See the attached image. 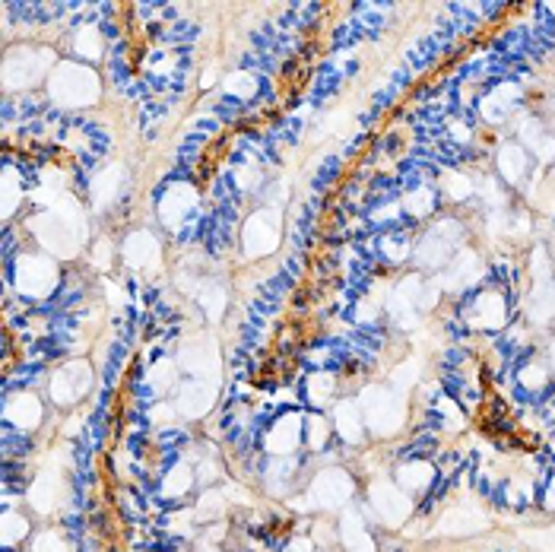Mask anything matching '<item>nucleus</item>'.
Segmentation results:
<instances>
[{
    "mask_svg": "<svg viewBox=\"0 0 555 552\" xmlns=\"http://www.w3.org/2000/svg\"><path fill=\"white\" fill-rule=\"evenodd\" d=\"M29 534H33V524H29V517H26L23 511H20V509H3V534H0L3 552L23 547Z\"/></svg>",
    "mask_w": 555,
    "mask_h": 552,
    "instance_id": "a878e982",
    "label": "nucleus"
},
{
    "mask_svg": "<svg viewBox=\"0 0 555 552\" xmlns=\"http://www.w3.org/2000/svg\"><path fill=\"white\" fill-rule=\"evenodd\" d=\"M495 169H499V181L508 188H520L527 181V175L533 169V156L524 143H502L495 153Z\"/></svg>",
    "mask_w": 555,
    "mask_h": 552,
    "instance_id": "2eb2a0df",
    "label": "nucleus"
},
{
    "mask_svg": "<svg viewBox=\"0 0 555 552\" xmlns=\"http://www.w3.org/2000/svg\"><path fill=\"white\" fill-rule=\"evenodd\" d=\"M70 44H74V54L80 61H99L105 54V33H102L99 20H80V23H74Z\"/></svg>",
    "mask_w": 555,
    "mask_h": 552,
    "instance_id": "412c9836",
    "label": "nucleus"
},
{
    "mask_svg": "<svg viewBox=\"0 0 555 552\" xmlns=\"http://www.w3.org/2000/svg\"><path fill=\"white\" fill-rule=\"evenodd\" d=\"M10 552H16V550H10Z\"/></svg>",
    "mask_w": 555,
    "mask_h": 552,
    "instance_id": "2f4dec72",
    "label": "nucleus"
},
{
    "mask_svg": "<svg viewBox=\"0 0 555 552\" xmlns=\"http://www.w3.org/2000/svg\"><path fill=\"white\" fill-rule=\"evenodd\" d=\"M512 290H502L495 283H482L476 286L473 293L461 296L457 301V318L470 328L473 334H489V337H499L505 334V328L512 324L514 301Z\"/></svg>",
    "mask_w": 555,
    "mask_h": 552,
    "instance_id": "f257e3e1",
    "label": "nucleus"
},
{
    "mask_svg": "<svg viewBox=\"0 0 555 552\" xmlns=\"http://www.w3.org/2000/svg\"><path fill=\"white\" fill-rule=\"evenodd\" d=\"M3 267H7V286L16 277L20 298L29 301V305L54 296L61 290V283H64V277H57V264L51 257L39 255V252H20V257L3 260Z\"/></svg>",
    "mask_w": 555,
    "mask_h": 552,
    "instance_id": "f03ea898",
    "label": "nucleus"
},
{
    "mask_svg": "<svg viewBox=\"0 0 555 552\" xmlns=\"http://www.w3.org/2000/svg\"><path fill=\"white\" fill-rule=\"evenodd\" d=\"M356 496V479L352 473L343 467H327L311 476L308 492L301 496L299 509H318V511H337Z\"/></svg>",
    "mask_w": 555,
    "mask_h": 552,
    "instance_id": "423d86ee",
    "label": "nucleus"
},
{
    "mask_svg": "<svg viewBox=\"0 0 555 552\" xmlns=\"http://www.w3.org/2000/svg\"><path fill=\"white\" fill-rule=\"evenodd\" d=\"M400 204H403L406 222H410L413 229H420V226L428 222V219L438 213V207H441V191H438V184H420V188H413V191H403Z\"/></svg>",
    "mask_w": 555,
    "mask_h": 552,
    "instance_id": "f3484780",
    "label": "nucleus"
},
{
    "mask_svg": "<svg viewBox=\"0 0 555 552\" xmlns=\"http://www.w3.org/2000/svg\"><path fill=\"white\" fill-rule=\"evenodd\" d=\"M201 552H225V550H219L216 543H201Z\"/></svg>",
    "mask_w": 555,
    "mask_h": 552,
    "instance_id": "7c9ffc66",
    "label": "nucleus"
},
{
    "mask_svg": "<svg viewBox=\"0 0 555 552\" xmlns=\"http://www.w3.org/2000/svg\"><path fill=\"white\" fill-rule=\"evenodd\" d=\"M314 547H318L314 537H308V534H305V537H301V534H289L280 552H314Z\"/></svg>",
    "mask_w": 555,
    "mask_h": 552,
    "instance_id": "c85d7f7f",
    "label": "nucleus"
},
{
    "mask_svg": "<svg viewBox=\"0 0 555 552\" xmlns=\"http://www.w3.org/2000/svg\"><path fill=\"white\" fill-rule=\"evenodd\" d=\"M169 552H175V550H169Z\"/></svg>",
    "mask_w": 555,
    "mask_h": 552,
    "instance_id": "473e14b6",
    "label": "nucleus"
},
{
    "mask_svg": "<svg viewBox=\"0 0 555 552\" xmlns=\"http://www.w3.org/2000/svg\"><path fill=\"white\" fill-rule=\"evenodd\" d=\"M393 483L406 496H431L435 486L441 483V473H438V464L431 458H410V461H400L393 467Z\"/></svg>",
    "mask_w": 555,
    "mask_h": 552,
    "instance_id": "f8f14e48",
    "label": "nucleus"
},
{
    "mask_svg": "<svg viewBox=\"0 0 555 552\" xmlns=\"http://www.w3.org/2000/svg\"><path fill=\"white\" fill-rule=\"evenodd\" d=\"M546 362L553 365V372H555V337H553V343H550V356H546Z\"/></svg>",
    "mask_w": 555,
    "mask_h": 552,
    "instance_id": "c756f323",
    "label": "nucleus"
},
{
    "mask_svg": "<svg viewBox=\"0 0 555 552\" xmlns=\"http://www.w3.org/2000/svg\"><path fill=\"white\" fill-rule=\"evenodd\" d=\"M476 188H479V181L473 178L470 171L464 169H454V171H444L441 178H438V191H441V197H448L451 204H467L476 197Z\"/></svg>",
    "mask_w": 555,
    "mask_h": 552,
    "instance_id": "b1692460",
    "label": "nucleus"
},
{
    "mask_svg": "<svg viewBox=\"0 0 555 552\" xmlns=\"http://www.w3.org/2000/svg\"><path fill=\"white\" fill-rule=\"evenodd\" d=\"M216 387L207 384L204 378H191V382H181L178 387V400H175V410L188 420H197V416H207L214 410Z\"/></svg>",
    "mask_w": 555,
    "mask_h": 552,
    "instance_id": "dca6fc26",
    "label": "nucleus"
},
{
    "mask_svg": "<svg viewBox=\"0 0 555 552\" xmlns=\"http://www.w3.org/2000/svg\"><path fill=\"white\" fill-rule=\"evenodd\" d=\"M527 318L533 328H553L555 324V280L540 283L527 301Z\"/></svg>",
    "mask_w": 555,
    "mask_h": 552,
    "instance_id": "5701e85b",
    "label": "nucleus"
},
{
    "mask_svg": "<svg viewBox=\"0 0 555 552\" xmlns=\"http://www.w3.org/2000/svg\"><path fill=\"white\" fill-rule=\"evenodd\" d=\"M194 486H197V470L191 467L184 458H178L175 464H169V467L159 473V479H156V499L166 502V505L184 502L194 492Z\"/></svg>",
    "mask_w": 555,
    "mask_h": 552,
    "instance_id": "4468645a",
    "label": "nucleus"
},
{
    "mask_svg": "<svg viewBox=\"0 0 555 552\" xmlns=\"http://www.w3.org/2000/svg\"><path fill=\"white\" fill-rule=\"evenodd\" d=\"M461 242H464V222L457 216H444L416 235V255L413 257L420 260V267L438 270L457 257Z\"/></svg>",
    "mask_w": 555,
    "mask_h": 552,
    "instance_id": "7ed1b4c3",
    "label": "nucleus"
},
{
    "mask_svg": "<svg viewBox=\"0 0 555 552\" xmlns=\"http://www.w3.org/2000/svg\"><path fill=\"white\" fill-rule=\"evenodd\" d=\"M48 95L54 108H83L99 95V77L86 64H61L48 80Z\"/></svg>",
    "mask_w": 555,
    "mask_h": 552,
    "instance_id": "20e7f679",
    "label": "nucleus"
},
{
    "mask_svg": "<svg viewBox=\"0 0 555 552\" xmlns=\"http://www.w3.org/2000/svg\"><path fill=\"white\" fill-rule=\"evenodd\" d=\"M301 451H305V413L299 407L276 413L270 423L263 425L260 454H267V458H299Z\"/></svg>",
    "mask_w": 555,
    "mask_h": 552,
    "instance_id": "39448f33",
    "label": "nucleus"
},
{
    "mask_svg": "<svg viewBox=\"0 0 555 552\" xmlns=\"http://www.w3.org/2000/svg\"><path fill=\"white\" fill-rule=\"evenodd\" d=\"M331 423H334V435L340 438L343 445H362V438H365V413H362V407L356 403V400H340V403H334V416H331Z\"/></svg>",
    "mask_w": 555,
    "mask_h": 552,
    "instance_id": "aec40b11",
    "label": "nucleus"
},
{
    "mask_svg": "<svg viewBox=\"0 0 555 552\" xmlns=\"http://www.w3.org/2000/svg\"><path fill=\"white\" fill-rule=\"evenodd\" d=\"M334 438L337 435H334V423L327 420V413H314V410L305 413V454L324 458V451L331 448Z\"/></svg>",
    "mask_w": 555,
    "mask_h": 552,
    "instance_id": "4be33fe9",
    "label": "nucleus"
},
{
    "mask_svg": "<svg viewBox=\"0 0 555 552\" xmlns=\"http://www.w3.org/2000/svg\"><path fill=\"white\" fill-rule=\"evenodd\" d=\"M242 242H245V255L267 257L276 252L280 245V213L270 207H260L248 216L245 229H242Z\"/></svg>",
    "mask_w": 555,
    "mask_h": 552,
    "instance_id": "1a4fd4ad",
    "label": "nucleus"
},
{
    "mask_svg": "<svg viewBox=\"0 0 555 552\" xmlns=\"http://www.w3.org/2000/svg\"><path fill=\"white\" fill-rule=\"evenodd\" d=\"M369 499H372V514H375V521L385 524V527H400V524L413 514V509H410V505H413L410 496H406L397 483H390V479L372 483Z\"/></svg>",
    "mask_w": 555,
    "mask_h": 552,
    "instance_id": "9d476101",
    "label": "nucleus"
},
{
    "mask_svg": "<svg viewBox=\"0 0 555 552\" xmlns=\"http://www.w3.org/2000/svg\"><path fill=\"white\" fill-rule=\"evenodd\" d=\"M362 413H365V425L382 435V438H390L397 435L403 423H406V407L403 400L393 394V390H385V387H369L365 397H362Z\"/></svg>",
    "mask_w": 555,
    "mask_h": 552,
    "instance_id": "0eeeda50",
    "label": "nucleus"
},
{
    "mask_svg": "<svg viewBox=\"0 0 555 552\" xmlns=\"http://www.w3.org/2000/svg\"><path fill=\"white\" fill-rule=\"evenodd\" d=\"M343 171V156H331L324 159V166L318 169V178H314V191H324L337 181V175Z\"/></svg>",
    "mask_w": 555,
    "mask_h": 552,
    "instance_id": "cd10ccee",
    "label": "nucleus"
},
{
    "mask_svg": "<svg viewBox=\"0 0 555 552\" xmlns=\"http://www.w3.org/2000/svg\"><path fill=\"white\" fill-rule=\"evenodd\" d=\"M486 527H489V517L476 505H454V509L444 511L441 521H438V530L444 537H470V534H479Z\"/></svg>",
    "mask_w": 555,
    "mask_h": 552,
    "instance_id": "6ab92c4d",
    "label": "nucleus"
},
{
    "mask_svg": "<svg viewBox=\"0 0 555 552\" xmlns=\"http://www.w3.org/2000/svg\"><path fill=\"white\" fill-rule=\"evenodd\" d=\"M121 257H125V264H130V267L146 270L150 264L159 260V245H156V239L150 232H133L128 242H125V248H121Z\"/></svg>",
    "mask_w": 555,
    "mask_h": 552,
    "instance_id": "393cba45",
    "label": "nucleus"
},
{
    "mask_svg": "<svg viewBox=\"0 0 555 552\" xmlns=\"http://www.w3.org/2000/svg\"><path fill=\"white\" fill-rule=\"evenodd\" d=\"M337 390H340V375L334 369H311L299 384L301 407H308L314 413H324V410L334 407Z\"/></svg>",
    "mask_w": 555,
    "mask_h": 552,
    "instance_id": "ddd939ff",
    "label": "nucleus"
},
{
    "mask_svg": "<svg viewBox=\"0 0 555 552\" xmlns=\"http://www.w3.org/2000/svg\"><path fill=\"white\" fill-rule=\"evenodd\" d=\"M26 499H29V505L39 511V514L61 509V505H64V479H61L57 467L42 470V473L33 479V486H29Z\"/></svg>",
    "mask_w": 555,
    "mask_h": 552,
    "instance_id": "a211bd4d",
    "label": "nucleus"
},
{
    "mask_svg": "<svg viewBox=\"0 0 555 552\" xmlns=\"http://www.w3.org/2000/svg\"><path fill=\"white\" fill-rule=\"evenodd\" d=\"M92 387V369L83 359H74V362H64L51 378H48V397L54 407H77L89 394Z\"/></svg>",
    "mask_w": 555,
    "mask_h": 552,
    "instance_id": "6e6552de",
    "label": "nucleus"
},
{
    "mask_svg": "<svg viewBox=\"0 0 555 552\" xmlns=\"http://www.w3.org/2000/svg\"><path fill=\"white\" fill-rule=\"evenodd\" d=\"M44 420V403L36 390H10L3 394V423L33 435Z\"/></svg>",
    "mask_w": 555,
    "mask_h": 552,
    "instance_id": "9b49d317",
    "label": "nucleus"
},
{
    "mask_svg": "<svg viewBox=\"0 0 555 552\" xmlns=\"http://www.w3.org/2000/svg\"><path fill=\"white\" fill-rule=\"evenodd\" d=\"M29 552H74L70 540L64 537V530H39L33 537V547Z\"/></svg>",
    "mask_w": 555,
    "mask_h": 552,
    "instance_id": "bb28decb",
    "label": "nucleus"
}]
</instances>
